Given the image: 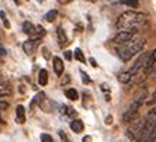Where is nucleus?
Returning a JSON list of instances; mask_svg holds the SVG:
<instances>
[{
    "label": "nucleus",
    "instance_id": "nucleus-1",
    "mask_svg": "<svg viewBox=\"0 0 156 142\" xmlns=\"http://www.w3.org/2000/svg\"><path fill=\"white\" fill-rule=\"evenodd\" d=\"M148 16L139 11H125L117 18L115 26L120 31H128V30H138L142 24H145Z\"/></svg>",
    "mask_w": 156,
    "mask_h": 142
},
{
    "label": "nucleus",
    "instance_id": "nucleus-2",
    "mask_svg": "<svg viewBox=\"0 0 156 142\" xmlns=\"http://www.w3.org/2000/svg\"><path fill=\"white\" fill-rule=\"evenodd\" d=\"M144 47H145V40H144V38L132 40V41H129V42H127V44L121 45V47L117 49V54H118L121 61L127 62V61H129L132 56L139 54Z\"/></svg>",
    "mask_w": 156,
    "mask_h": 142
},
{
    "label": "nucleus",
    "instance_id": "nucleus-3",
    "mask_svg": "<svg viewBox=\"0 0 156 142\" xmlns=\"http://www.w3.org/2000/svg\"><path fill=\"white\" fill-rule=\"evenodd\" d=\"M146 96H148V90H146L145 87H141L136 93H135V96H134V98H132V101H131L129 107H128V110L124 113V115H122L124 122H129V121L134 120L135 115H136V113H138V110L141 108V106L145 103Z\"/></svg>",
    "mask_w": 156,
    "mask_h": 142
},
{
    "label": "nucleus",
    "instance_id": "nucleus-4",
    "mask_svg": "<svg viewBox=\"0 0 156 142\" xmlns=\"http://www.w3.org/2000/svg\"><path fill=\"white\" fill-rule=\"evenodd\" d=\"M156 125V107L153 110H151L146 117L144 118V127H142V131L138 137V142H146L148 138L152 134L153 128Z\"/></svg>",
    "mask_w": 156,
    "mask_h": 142
},
{
    "label": "nucleus",
    "instance_id": "nucleus-5",
    "mask_svg": "<svg viewBox=\"0 0 156 142\" xmlns=\"http://www.w3.org/2000/svg\"><path fill=\"white\" fill-rule=\"evenodd\" d=\"M136 35V30H128V31H118L117 35L113 38V42L117 45H124L134 40V37Z\"/></svg>",
    "mask_w": 156,
    "mask_h": 142
},
{
    "label": "nucleus",
    "instance_id": "nucleus-6",
    "mask_svg": "<svg viewBox=\"0 0 156 142\" xmlns=\"http://www.w3.org/2000/svg\"><path fill=\"white\" fill-rule=\"evenodd\" d=\"M63 69H65L63 61H62L61 58H58V56H55L54 58V70H55V73H56L58 76H61L62 73H63Z\"/></svg>",
    "mask_w": 156,
    "mask_h": 142
},
{
    "label": "nucleus",
    "instance_id": "nucleus-7",
    "mask_svg": "<svg viewBox=\"0 0 156 142\" xmlns=\"http://www.w3.org/2000/svg\"><path fill=\"white\" fill-rule=\"evenodd\" d=\"M16 117H17L18 124H24V122H26V108L23 106L16 107Z\"/></svg>",
    "mask_w": 156,
    "mask_h": 142
},
{
    "label": "nucleus",
    "instance_id": "nucleus-8",
    "mask_svg": "<svg viewBox=\"0 0 156 142\" xmlns=\"http://www.w3.org/2000/svg\"><path fill=\"white\" fill-rule=\"evenodd\" d=\"M35 45H37V40H28V41H26V42L23 44V49H24V52H26V54L31 55L34 52Z\"/></svg>",
    "mask_w": 156,
    "mask_h": 142
},
{
    "label": "nucleus",
    "instance_id": "nucleus-9",
    "mask_svg": "<svg viewBox=\"0 0 156 142\" xmlns=\"http://www.w3.org/2000/svg\"><path fill=\"white\" fill-rule=\"evenodd\" d=\"M70 128H72V131L73 132H76V134H80V132L83 131V121H80V120H75L70 122Z\"/></svg>",
    "mask_w": 156,
    "mask_h": 142
},
{
    "label": "nucleus",
    "instance_id": "nucleus-10",
    "mask_svg": "<svg viewBox=\"0 0 156 142\" xmlns=\"http://www.w3.org/2000/svg\"><path fill=\"white\" fill-rule=\"evenodd\" d=\"M58 40H59V45L61 47H63V45H66L68 44V38H66V34H65V31H63V28L62 27H59L58 28Z\"/></svg>",
    "mask_w": 156,
    "mask_h": 142
},
{
    "label": "nucleus",
    "instance_id": "nucleus-11",
    "mask_svg": "<svg viewBox=\"0 0 156 142\" xmlns=\"http://www.w3.org/2000/svg\"><path fill=\"white\" fill-rule=\"evenodd\" d=\"M132 79H134V76H132V75L129 73V70L120 73V76H118V80H120L121 83H129Z\"/></svg>",
    "mask_w": 156,
    "mask_h": 142
},
{
    "label": "nucleus",
    "instance_id": "nucleus-12",
    "mask_svg": "<svg viewBox=\"0 0 156 142\" xmlns=\"http://www.w3.org/2000/svg\"><path fill=\"white\" fill-rule=\"evenodd\" d=\"M38 82H40L41 86H45L48 83V72L45 69H41L38 73Z\"/></svg>",
    "mask_w": 156,
    "mask_h": 142
},
{
    "label": "nucleus",
    "instance_id": "nucleus-13",
    "mask_svg": "<svg viewBox=\"0 0 156 142\" xmlns=\"http://www.w3.org/2000/svg\"><path fill=\"white\" fill-rule=\"evenodd\" d=\"M120 3L124 4V6H128V7H131V9H136L139 6L138 0H120Z\"/></svg>",
    "mask_w": 156,
    "mask_h": 142
},
{
    "label": "nucleus",
    "instance_id": "nucleus-14",
    "mask_svg": "<svg viewBox=\"0 0 156 142\" xmlns=\"http://www.w3.org/2000/svg\"><path fill=\"white\" fill-rule=\"evenodd\" d=\"M23 31H24L26 34H34L35 33V27H34L31 23L26 21L24 24H23Z\"/></svg>",
    "mask_w": 156,
    "mask_h": 142
},
{
    "label": "nucleus",
    "instance_id": "nucleus-15",
    "mask_svg": "<svg viewBox=\"0 0 156 142\" xmlns=\"http://www.w3.org/2000/svg\"><path fill=\"white\" fill-rule=\"evenodd\" d=\"M66 97L69 98V100H75V101H76L77 98H79V93H77L75 89H68V90H66Z\"/></svg>",
    "mask_w": 156,
    "mask_h": 142
},
{
    "label": "nucleus",
    "instance_id": "nucleus-16",
    "mask_svg": "<svg viewBox=\"0 0 156 142\" xmlns=\"http://www.w3.org/2000/svg\"><path fill=\"white\" fill-rule=\"evenodd\" d=\"M75 58L79 61V62H82V63H84L86 62V58H84V55H83V52L80 51L79 48H76L75 49Z\"/></svg>",
    "mask_w": 156,
    "mask_h": 142
},
{
    "label": "nucleus",
    "instance_id": "nucleus-17",
    "mask_svg": "<svg viewBox=\"0 0 156 142\" xmlns=\"http://www.w3.org/2000/svg\"><path fill=\"white\" fill-rule=\"evenodd\" d=\"M56 16H58V11L51 10V11H48L47 14H45V20H47V21H54L55 18H56Z\"/></svg>",
    "mask_w": 156,
    "mask_h": 142
},
{
    "label": "nucleus",
    "instance_id": "nucleus-18",
    "mask_svg": "<svg viewBox=\"0 0 156 142\" xmlns=\"http://www.w3.org/2000/svg\"><path fill=\"white\" fill-rule=\"evenodd\" d=\"M9 93H10V89H9L4 83H0V97H3V96H7Z\"/></svg>",
    "mask_w": 156,
    "mask_h": 142
},
{
    "label": "nucleus",
    "instance_id": "nucleus-19",
    "mask_svg": "<svg viewBox=\"0 0 156 142\" xmlns=\"http://www.w3.org/2000/svg\"><path fill=\"white\" fill-rule=\"evenodd\" d=\"M80 75H82V80H83V83H86V84L90 83V77H89V75H87L84 70H80Z\"/></svg>",
    "mask_w": 156,
    "mask_h": 142
},
{
    "label": "nucleus",
    "instance_id": "nucleus-20",
    "mask_svg": "<svg viewBox=\"0 0 156 142\" xmlns=\"http://www.w3.org/2000/svg\"><path fill=\"white\" fill-rule=\"evenodd\" d=\"M41 142H54L51 135L48 134H41Z\"/></svg>",
    "mask_w": 156,
    "mask_h": 142
},
{
    "label": "nucleus",
    "instance_id": "nucleus-21",
    "mask_svg": "<svg viewBox=\"0 0 156 142\" xmlns=\"http://www.w3.org/2000/svg\"><path fill=\"white\" fill-rule=\"evenodd\" d=\"M146 142H156V125H155L152 134H151V137L148 138V141H146Z\"/></svg>",
    "mask_w": 156,
    "mask_h": 142
},
{
    "label": "nucleus",
    "instance_id": "nucleus-22",
    "mask_svg": "<svg viewBox=\"0 0 156 142\" xmlns=\"http://www.w3.org/2000/svg\"><path fill=\"white\" fill-rule=\"evenodd\" d=\"M7 107H9V103H7V101H3V100L0 98V110L7 108Z\"/></svg>",
    "mask_w": 156,
    "mask_h": 142
},
{
    "label": "nucleus",
    "instance_id": "nucleus-23",
    "mask_svg": "<svg viewBox=\"0 0 156 142\" xmlns=\"http://www.w3.org/2000/svg\"><path fill=\"white\" fill-rule=\"evenodd\" d=\"M59 135H61V138L63 139V142H70L69 139H68V137H66V135L63 134V131H59Z\"/></svg>",
    "mask_w": 156,
    "mask_h": 142
},
{
    "label": "nucleus",
    "instance_id": "nucleus-24",
    "mask_svg": "<svg viewBox=\"0 0 156 142\" xmlns=\"http://www.w3.org/2000/svg\"><path fill=\"white\" fill-rule=\"evenodd\" d=\"M65 58L68 59V61H70V59H72V52H70V51H65Z\"/></svg>",
    "mask_w": 156,
    "mask_h": 142
},
{
    "label": "nucleus",
    "instance_id": "nucleus-25",
    "mask_svg": "<svg viewBox=\"0 0 156 142\" xmlns=\"http://www.w3.org/2000/svg\"><path fill=\"white\" fill-rule=\"evenodd\" d=\"M3 24H4V27H6V28H10V23H9L7 18H3Z\"/></svg>",
    "mask_w": 156,
    "mask_h": 142
},
{
    "label": "nucleus",
    "instance_id": "nucleus-26",
    "mask_svg": "<svg viewBox=\"0 0 156 142\" xmlns=\"http://www.w3.org/2000/svg\"><path fill=\"white\" fill-rule=\"evenodd\" d=\"M0 55H7V51H6L2 45H0Z\"/></svg>",
    "mask_w": 156,
    "mask_h": 142
},
{
    "label": "nucleus",
    "instance_id": "nucleus-27",
    "mask_svg": "<svg viewBox=\"0 0 156 142\" xmlns=\"http://www.w3.org/2000/svg\"><path fill=\"white\" fill-rule=\"evenodd\" d=\"M58 2H59L61 4H68V3H70L72 0H58Z\"/></svg>",
    "mask_w": 156,
    "mask_h": 142
},
{
    "label": "nucleus",
    "instance_id": "nucleus-28",
    "mask_svg": "<svg viewBox=\"0 0 156 142\" xmlns=\"http://www.w3.org/2000/svg\"><path fill=\"white\" fill-rule=\"evenodd\" d=\"M153 101H156V89H155V91H153V94H152V100L149 103H153Z\"/></svg>",
    "mask_w": 156,
    "mask_h": 142
},
{
    "label": "nucleus",
    "instance_id": "nucleus-29",
    "mask_svg": "<svg viewBox=\"0 0 156 142\" xmlns=\"http://www.w3.org/2000/svg\"><path fill=\"white\" fill-rule=\"evenodd\" d=\"M89 61H90V63H91V65H93V66H94V68H96V66H97V62H96V59L90 58V59H89Z\"/></svg>",
    "mask_w": 156,
    "mask_h": 142
},
{
    "label": "nucleus",
    "instance_id": "nucleus-30",
    "mask_svg": "<svg viewBox=\"0 0 156 142\" xmlns=\"http://www.w3.org/2000/svg\"><path fill=\"white\" fill-rule=\"evenodd\" d=\"M90 141H91L90 137H84V138H83V142H90Z\"/></svg>",
    "mask_w": 156,
    "mask_h": 142
},
{
    "label": "nucleus",
    "instance_id": "nucleus-31",
    "mask_svg": "<svg viewBox=\"0 0 156 142\" xmlns=\"http://www.w3.org/2000/svg\"><path fill=\"white\" fill-rule=\"evenodd\" d=\"M105 122H107V124H111V117H107V120H105Z\"/></svg>",
    "mask_w": 156,
    "mask_h": 142
},
{
    "label": "nucleus",
    "instance_id": "nucleus-32",
    "mask_svg": "<svg viewBox=\"0 0 156 142\" xmlns=\"http://www.w3.org/2000/svg\"><path fill=\"white\" fill-rule=\"evenodd\" d=\"M14 3L16 4H20V0H14Z\"/></svg>",
    "mask_w": 156,
    "mask_h": 142
},
{
    "label": "nucleus",
    "instance_id": "nucleus-33",
    "mask_svg": "<svg viewBox=\"0 0 156 142\" xmlns=\"http://www.w3.org/2000/svg\"><path fill=\"white\" fill-rule=\"evenodd\" d=\"M87 2H93V3H94V2H97V0H87Z\"/></svg>",
    "mask_w": 156,
    "mask_h": 142
}]
</instances>
